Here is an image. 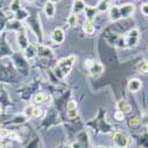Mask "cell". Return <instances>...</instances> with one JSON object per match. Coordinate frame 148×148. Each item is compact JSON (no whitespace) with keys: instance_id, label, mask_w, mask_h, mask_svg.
Returning <instances> with one entry per match:
<instances>
[{"instance_id":"cell-1","label":"cell","mask_w":148,"mask_h":148,"mask_svg":"<svg viewBox=\"0 0 148 148\" xmlns=\"http://www.w3.org/2000/svg\"><path fill=\"white\" fill-rule=\"evenodd\" d=\"M75 62H76V56H73V55L64 57V58H62L60 60H58V63H57V65L55 68V75L57 76V78L64 79L71 72Z\"/></svg>"},{"instance_id":"cell-2","label":"cell","mask_w":148,"mask_h":148,"mask_svg":"<svg viewBox=\"0 0 148 148\" xmlns=\"http://www.w3.org/2000/svg\"><path fill=\"white\" fill-rule=\"evenodd\" d=\"M140 40V30L134 27L129 30L125 36H123V42H125V46L127 47H133L136 46Z\"/></svg>"},{"instance_id":"cell-3","label":"cell","mask_w":148,"mask_h":148,"mask_svg":"<svg viewBox=\"0 0 148 148\" xmlns=\"http://www.w3.org/2000/svg\"><path fill=\"white\" fill-rule=\"evenodd\" d=\"M113 143L116 148H127L129 146V138L125 133L116 132L113 136Z\"/></svg>"},{"instance_id":"cell-4","label":"cell","mask_w":148,"mask_h":148,"mask_svg":"<svg viewBox=\"0 0 148 148\" xmlns=\"http://www.w3.org/2000/svg\"><path fill=\"white\" fill-rule=\"evenodd\" d=\"M119 10H120V16H121V19H126V18H130L134 12H135V5L134 4H123L121 6H119Z\"/></svg>"},{"instance_id":"cell-5","label":"cell","mask_w":148,"mask_h":148,"mask_svg":"<svg viewBox=\"0 0 148 148\" xmlns=\"http://www.w3.org/2000/svg\"><path fill=\"white\" fill-rule=\"evenodd\" d=\"M89 72H90V75L94 77V78H97V77H100L102 73L104 72V66L100 63V62H92L91 65L88 68Z\"/></svg>"},{"instance_id":"cell-6","label":"cell","mask_w":148,"mask_h":148,"mask_svg":"<svg viewBox=\"0 0 148 148\" xmlns=\"http://www.w3.org/2000/svg\"><path fill=\"white\" fill-rule=\"evenodd\" d=\"M51 39L56 44H63L65 40V32L62 27H56L51 33Z\"/></svg>"},{"instance_id":"cell-7","label":"cell","mask_w":148,"mask_h":148,"mask_svg":"<svg viewBox=\"0 0 148 148\" xmlns=\"http://www.w3.org/2000/svg\"><path fill=\"white\" fill-rule=\"evenodd\" d=\"M142 88V82L139 78H132L128 82V90L130 92H138Z\"/></svg>"},{"instance_id":"cell-8","label":"cell","mask_w":148,"mask_h":148,"mask_svg":"<svg viewBox=\"0 0 148 148\" xmlns=\"http://www.w3.org/2000/svg\"><path fill=\"white\" fill-rule=\"evenodd\" d=\"M85 7H87V5H85V3L83 1V0H73V3H72V13L78 16L79 13L84 12Z\"/></svg>"},{"instance_id":"cell-9","label":"cell","mask_w":148,"mask_h":148,"mask_svg":"<svg viewBox=\"0 0 148 148\" xmlns=\"http://www.w3.org/2000/svg\"><path fill=\"white\" fill-rule=\"evenodd\" d=\"M116 108H117V110L122 112L125 115H126V114L132 113V110H133V108H132L130 103H128V102H127V101H125V100L119 101V102L116 103Z\"/></svg>"},{"instance_id":"cell-10","label":"cell","mask_w":148,"mask_h":148,"mask_svg":"<svg viewBox=\"0 0 148 148\" xmlns=\"http://www.w3.org/2000/svg\"><path fill=\"white\" fill-rule=\"evenodd\" d=\"M109 18L112 21H117L121 19V16H120V10H119V6L116 5H113L109 7Z\"/></svg>"},{"instance_id":"cell-11","label":"cell","mask_w":148,"mask_h":148,"mask_svg":"<svg viewBox=\"0 0 148 148\" xmlns=\"http://www.w3.org/2000/svg\"><path fill=\"white\" fill-rule=\"evenodd\" d=\"M44 13L47 18H53L55 13H56V6L55 4L50 3V1H46L44 5Z\"/></svg>"},{"instance_id":"cell-12","label":"cell","mask_w":148,"mask_h":148,"mask_svg":"<svg viewBox=\"0 0 148 148\" xmlns=\"http://www.w3.org/2000/svg\"><path fill=\"white\" fill-rule=\"evenodd\" d=\"M82 29H83V31H84L85 33L89 34V36L94 34V33H95V25H94V21H92V20L87 19V20H85V21L83 23Z\"/></svg>"},{"instance_id":"cell-13","label":"cell","mask_w":148,"mask_h":148,"mask_svg":"<svg viewBox=\"0 0 148 148\" xmlns=\"http://www.w3.org/2000/svg\"><path fill=\"white\" fill-rule=\"evenodd\" d=\"M18 43H19V47L23 51H25L26 49L29 47V45H30L29 38H27V36L25 33H20L18 36Z\"/></svg>"},{"instance_id":"cell-14","label":"cell","mask_w":148,"mask_h":148,"mask_svg":"<svg viewBox=\"0 0 148 148\" xmlns=\"http://www.w3.org/2000/svg\"><path fill=\"white\" fill-rule=\"evenodd\" d=\"M25 55L29 59H32L34 58L36 56H38V51H37V46L36 45H29V47L25 50Z\"/></svg>"},{"instance_id":"cell-15","label":"cell","mask_w":148,"mask_h":148,"mask_svg":"<svg viewBox=\"0 0 148 148\" xmlns=\"http://www.w3.org/2000/svg\"><path fill=\"white\" fill-rule=\"evenodd\" d=\"M136 70L139 73H141V75L148 73V60H141L136 66Z\"/></svg>"},{"instance_id":"cell-16","label":"cell","mask_w":148,"mask_h":148,"mask_svg":"<svg viewBox=\"0 0 148 148\" xmlns=\"http://www.w3.org/2000/svg\"><path fill=\"white\" fill-rule=\"evenodd\" d=\"M84 12H85V16H87V19H89V20H92L94 18H95V16H96V13H97V8L96 7H91V6H87L85 7V10H84Z\"/></svg>"},{"instance_id":"cell-17","label":"cell","mask_w":148,"mask_h":148,"mask_svg":"<svg viewBox=\"0 0 148 148\" xmlns=\"http://www.w3.org/2000/svg\"><path fill=\"white\" fill-rule=\"evenodd\" d=\"M109 7L110 6H109V3L107 1V0H100L98 4H97V6H96L98 12H106V11L109 10Z\"/></svg>"},{"instance_id":"cell-18","label":"cell","mask_w":148,"mask_h":148,"mask_svg":"<svg viewBox=\"0 0 148 148\" xmlns=\"http://www.w3.org/2000/svg\"><path fill=\"white\" fill-rule=\"evenodd\" d=\"M46 100V94L45 92H38V94H36L34 95V98H33V102L36 104H42L44 103Z\"/></svg>"},{"instance_id":"cell-19","label":"cell","mask_w":148,"mask_h":148,"mask_svg":"<svg viewBox=\"0 0 148 148\" xmlns=\"http://www.w3.org/2000/svg\"><path fill=\"white\" fill-rule=\"evenodd\" d=\"M77 23H78V16L71 13V14L69 16V18H68V25H69L70 27H75V26L77 25Z\"/></svg>"},{"instance_id":"cell-20","label":"cell","mask_w":148,"mask_h":148,"mask_svg":"<svg viewBox=\"0 0 148 148\" xmlns=\"http://www.w3.org/2000/svg\"><path fill=\"white\" fill-rule=\"evenodd\" d=\"M141 125V119L138 117V116H135V117H132L129 120V126L130 127H138Z\"/></svg>"},{"instance_id":"cell-21","label":"cell","mask_w":148,"mask_h":148,"mask_svg":"<svg viewBox=\"0 0 148 148\" xmlns=\"http://www.w3.org/2000/svg\"><path fill=\"white\" fill-rule=\"evenodd\" d=\"M42 115H43V110H42V108H39V107H34V108L32 109V117L38 119V117H40Z\"/></svg>"},{"instance_id":"cell-22","label":"cell","mask_w":148,"mask_h":148,"mask_svg":"<svg viewBox=\"0 0 148 148\" xmlns=\"http://www.w3.org/2000/svg\"><path fill=\"white\" fill-rule=\"evenodd\" d=\"M75 109H77V102L73 100H70L66 103V110L69 112V110H75Z\"/></svg>"},{"instance_id":"cell-23","label":"cell","mask_w":148,"mask_h":148,"mask_svg":"<svg viewBox=\"0 0 148 148\" xmlns=\"http://www.w3.org/2000/svg\"><path fill=\"white\" fill-rule=\"evenodd\" d=\"M125 114H123L122 112H120V110H116L115 112V114H114V117H115V120L116 121H119V122H121V121H123L125 120Z\"/></svg>"},{"instance_id":"cell-24","label":"cell","mask_w":148,"mask_h":148,"mask_svg":"<svg viewBox=\"0 0 148 148\" xmlns=\"http://www.w3.org/2000/svg\"><path fill=\"white\" fill-rule=\"evenodd\" d=\"M77 116H78V112H77V109H75V110H69V112H68V117H69V119H71V120L76 119Z\"/></svg>"},{"instance_id":"cell-25","label":"cell","mask_w":148,"mask_h":148,"mask_svg":"<svg viewBox=\"0 0 148 148\" xmlns=\"http://www.w3.org/2000/svg\"><path fill=\"white\" fill-rule=\"evenodd\" d=\"M141 12H142V14L148 17V4L147 3H143L141 5Z\"/></svg>"},{"instance_id":"cell-26","label":"cell","mask_w":148,"mask_h":148,"mask_svg":"<svg viewBox=\"0 0 148 148\" xmlns=\"http://www.w3.org/2000/svg\"><path fill=\"white\" fill-rule=\"evenodd\" d=\"M8 135H10V132L7 129H5V128L0 129V139H5L8 136Z\"/></svg>"},{"instance_id":"cell-27","label":"cell","mask_w":148,"mask_h":148,"mask_svg":"<svg viewBox=\"0 0 148 148\" xmlns=\"http://www.w3.org/2000/svg\"><path fill=\"white\" fill-rule=\"evenodd\" d=\"M71 148H81L79 142H73V143H72V146H71Z\"/></svg>"},{"instance_id":"cell-28","label":"cell","mask_w":148,"mask_h":148,"mask_svg":"<svg viewBox=\"0 0 148 148\" xmlns=\"http://www.w3.org/2000/svg\"><path fill=\"white\" fill-rule=\"evenodd\" d=\"M47 1H50V3H52V4H57V3L60 1V0H47Z\"/></svg>"},{"instance_id":"cell-29","label":"cell","mask_w":148,"mask_h":148,"mask_svg":"<svg viewBox=\"0 0 148 148\" xmlns=\"http://www.w3.org/2000/svg\"><path fill=\"white\" fill-rule=\"evenodd\" d=\"M26 1H27L29 4H33V3L36 1V0H26Z\"/></svg>"},{"instance_id":"cell-30","label":"cell","mask_w":148,"mask_h":148,"mask_svg":"<svg viewBox=\"0 0 148 148\" xmlns=\"http://www.w3.org/2000/svg\"><path fill=\"white\" fill-rule=\"evenodd\" d=\"M96 148H107V147H106V146H102V145H101V146H97Z\"/></svg>"},{"instance_id":"cell-31","label":"cell","mask_w":148,"mask_h":148,"mask_svg":"<svg viewBox=\"0 0 148 148\" xmlns=\"http://www.w3.org/2000/svg\"><path fill=\"white\" fill-rule=\"evenodd\" d=\"M1 113H3V107H1V104H0V115H1Z\"/></svg>"},{"instance_id":"cell-32","label":"cell","mask_w":148,"mask_h":148,"mask_svg":"<svg viewBox=\"0 0 148 148\" xmlns=\"http://www.w3.org/2000/svg\"><path fill=\"white\" fill-rule=\"evenodd\" d=\"M0 148H4V145L3 143H0Z\"/></svg>"},{"instance_id":"cell-33","label":"cell","mask_w":148,"mask_h":148,"mask_svg":"<svg viewBox=\"0 0 148 148\" xmlns=\"http://www.w3.org/2000/svg\"><path fill=\"white\" fill-rule=\"evenodd\" d=\"M115 148H116V147H115Z\"/></svg>"}]
</instances>
